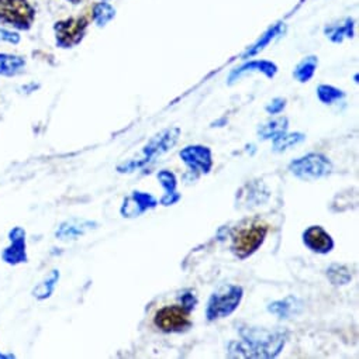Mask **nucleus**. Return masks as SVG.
<instances>
[{"label":"nucleus","mask_w":359,"mask_h":359,"mask_svg":"<svg viewBox=\"0 0 359 359\" xmlns=\"http://www.w3.org/2000/svg\"><path fill=\"white\" fill-rule=\"evenodd\" d=\"M289 128V120L286 117H278L272 118L258 128V137L261 140H275L279 135L287 133Z\"/></svg>","instance_id":"obj_17"},{"label":"nucleus","mask_w":359,"mask_h":359,"mask_svg":"<svg viewBox=\"0 0 359 359\" xmlns=\"http://www.w3.org/2000/svg\"><path fill=\"white\" fill-rule=\"evenodd\" d=\"M9 247L2 251V261L8 265H20L29 261L26 230L23 227H13L9 231Z\"/></svg>","instance_id":"obj_10"},{"label":"nucleus","mask_w":359,"mask_h":359,"mask_svg":"<svg viewBox=\"0 0 359 359\" xmlns=\"http://www.w3.org/2000/svg\"><path fill=\"white\" fill-rule=\"evenodd\" d=\"M280 32H282V25H276L273 29H271L266 34H264L262 36V39L252 47V48H250L245 54H244V58H248V57H252V55H255V54H258L259 51H262L276 36H279L280 34Z\"/></svg>","instance_id":"obj_25"},{"label":"nucleus","mask_w":359,"mask_h":359,"mask_svg":"<svg viewBox=\"0 0 359 359\" xmlns=\"http://www.w3.org/2000/svg\"><path fill=\"white\" fill-rule=\"evenodd\" d=\"M189 311H187L181 304L165 306L159 309L154 316V324L163 332H182L187 331L191 325Z\"/></svg>","instance_id":"obj_7"},{"label":"nucleus","mask_w":359,"mask_h":359,"mask_svg":"<svg viewBox=\"0 0 359 359\" xmlns=\"http://www.w3.org/2000/svg\"><path fill=\"white\" fill-rule=\"evenodd\" d=\"M68 2H72V4H79L81 0H68Z\"/></svg>","instance_id":"obj_31"},{"label":"nucleus","mask_w":359,"mask_h":359,"mask_svg":"<svg viewBox=\"0 0 359 359\" xmlns=\"http://www.w3.org/2000/svg\"><path fill=\"white\" fill-rule=\"evenodd\" d=\"M247 72H262L265 76L268 78H273L278 72V67L271 62V61H252V62H248L245 65H243L241 68L233 71V74L230 75V83L236 82L237 78H240L241 75L247 74Z\"/></svg>","instance_id":"obj_16"},{"label":"nucleus","mask_w":359,"mask_h":359,"mask_svg":"<svg viewBox=\"0 0 359 359\" xmlns=\"http://www.w3.org/2000/svg\"><path fill=\"white\" fill-rule=\"evenodd\" d=\"M88 20L85 18H72L57 22L54 26L57 46L61 48H72L78 46L86 33Z\"/></svg>","instance_id":"obj_9"},{"label":"nucleus","mask_w":359,"mask_h":359,"mask_svg":"<svg viewBox=\"0 0 359 359\" xmlns=\"http://www.w3.org/2000/svg\"><path fill=\"white\" fill-rule=\"evenodd\" d=\"M158 206V201L147 192L135 191L123 201L120 215L126 219H135Z\"/></svg>","instance_id":"obj_11"},{"label":"nucleus","mask_w":359,"mask_h":359,"mask_svg":"<svg viewBox=\"0 0 359 359\" xmlns=\"http://www.w3.org/2000/svg\"><path fill=\"white\" fill-rule=\"evenodd\" d=\"M179 156L187 163V175H192L194 181L199 177V175H208L213 168L212 149L205 145H188L179 152Z\"/></svg>","instance_id":"obj_8"},{"label":"nucleus","mask_w":359,"mask_h":359,"mask_svg":"<svg viewBox=\"0 0 359 359\" xmlns=\"http://www.w3.org/2000/svg\"><path fill=\"white\" fill-rule=\"evenodd\" d=\"M97 223L92 220H83V219H71L60 224V227L55 231V237L60 241H75L85 236L86 233L96 230Z\"/></svg>","instance_id":"obj_13"},{"label":"nucleus","mask_w":359,"mask_h":359,"mask_svg":"<svg viewBox=\"0 0 359 359\" xmlns=\"http://www.w3.org/2000/svg\"><path fill=\"white\" fill-rule=\"evenodd\" d=\"M306 140V135L303 133H285L279 135L278 138L272 140L273 141V151L275 152H285L289 148L303 142Z\"/></svg>","instance_id":"obj_21"},{"label":"nucleus","mask_w":359,"mask_h":359,"mask_svg":"<svg viewBox=\"0 0 359 359\" xmlns=\"http://www.w3.org/2000/svg\"><path fill=\"white\" fill-rule=\"evenodd\" d=\"M327 278L332 285L342 286V285H348L352 280V273L348 269V266L332 264L327 269Z\"/></svg>","instance_id":"obj_20"},{"label":"nucleus","mask_w":359,"mask_h":359,"mask_svg":"<svg viewBox=\"0 0 359 359\" xmlns=\"http://www.w3.org/2000/svg\"><path fill=\"white\" fill-rule=\"evenodd\" d=\"M179 137H181V128L179 127H170V128L161 131L154 138H151L148 141V144L144 145V148L141 149V152L138 155L117 165V172L118 173H131V172H135L137 169L147 166L154 159H156L158 156H161L165 152H168L169 149H172L176 145Z\"/></svg>","instance_id":"obj_2"},{"label":"nucleus","mask_w":359,"mask_h":359,"mask_svg":"<svg viewBox=\"0 0 359 359\" xmlns=\"http://www.w3.org/2000/svg\"><path fill=\"white\" fill-rule=\"evenodd\" d=\"M177 300H179V303H181V306H182L187 311H189V313L194 311L195 307H196V304H198V297H196L195 292L191 290V289L184 290L181 294L177 296Z\"/></svg>","instance_id":"obj_27"},{"label":"nucleus","mask_w":359,"mask_h":359,"mask_svg":"<svg viewBox=\"0 0 359 359\" xmlns=\"http://www.w3.org/2000/svg\"><path fill=\"white\" fill-rule=\"evenodd\" d=\"M158 181H159V184H161V187L163 188V192H165L163 196L159 201V203L162 206H173L182 199L181 194L176 191L177 181H176V176H175L173 172H170L168 169L159 170L158 172Z\"/></svg>","instance_id":"obj_14"},{"label":"nucleus","mask_w":359,"mask_h":359,"mask_svg":"<svg viewBox=\"0 0 359 359\" xmlns=\"http://www.w3.org/2000/svg\"><path fill=\"white\" fill-rule=\"evenodd\" d=\"M352 27H353L352 20H348L345 26L328 29V30H325V33L328 34V37L331 39V41H334V43H341V41L344 40V37H348V39L352 37V34H353Z\"/></svg>","instance_id":"obj_26"},{"label":"nucleus","mask_w":359,"mask_h":359,"mask_svg":"<svg viewBox=\"0 0 359 359\" xmlns=\"http://www.w3.org/2000/svg\"><path fill=\"white\" fill-rule=\"evenodd\" d=\"M15 353H6V352H0V359H15Z\"/></svg>","instance_id":"obj_30"},{"label":"nucleus","mask_w":359,"mask_h":359,"mask_svg":"<svg viewBox=\"0 0 359 359\" xmlns=\"http://www.w3.org/2000/svg\"><path fill=\"white\" fill-rule=\"evenodd\" d=\"M244 296V290L238 285H223L209 299L206 317L209 321H216L233 314Z\"/></svg>","instance_id":"obj_4"},{"label":"nucleus","mask_w":359,"mask_h":359,"mask_svg":"<svg viewBox=\"0 0 359 359\" xmlns=\"http://www.w3.org/2000/svg\"><path fill=\"white\" fill-rule=\"evenodd\" d=\"M268 227L262 222H251L238 227L233 234L231 251L238 259L251 257L264 244Z\"/></svg>","instance_id":"obj_3"},{"label":"nucleus","mask_w":359,"mask_h":359,"mask_svg":"<svg viewBox=\"0 0 359 359\" xmlns=\"http://www.w3.org/2000/svg\"><path fill=\"white\" fill-rule=\"evenodd\" d=\"M303 243L310 251L321 255L331 252L334 248L332 237L321 226L306 229L303 233Z\"/></svg>","instance_id":"obj_12"},{"label":"nucleus","mask_w":359,"mask_h":359,"mask_svg":"<svg viewBox=\"0 0 359 359\" xmlns=\"http://www.w3.org/2000/svg\"><path fill=\"white\" fill-rule=\"evenodd\" d=\"M238 332L243 341L230 344V358H275L282 352L287 339V334L280 330L241 327Z\"/></svg>","instance_id":"obj_1"},{"label":"nucleus","mask_w":359,"mask_h":359,"mask_svg":"<svg viewBox=\"0 0 359 359\" xmlns=\"http://www.w3.org/2000/svg\"><path fill=\"white\" fill-rule=\"evenodd\" d=\"M114 15H116V11L109 4H104V2L96 5L93 9V20L99 27L106 26L114 18Z\"/></svg>","instance_id":"obj_24"},{"label":"nucleus","mask_w":359,"mask_h":359,"mask_svg":"<svg viewBox=\"0 0 359 359\" xmlns=\"http://www.w3.org/2000/svg\"><path fill=\"white\" fill-rule=\"evenodd\" d=\"M26 67V60L20 55L0 54V75L2 76H16Z\"/></svg>","instance_id":"obj_18"},{"label":"nucleus","mask_w":359,"mask_h":359,"mask_svg":"<svg viewBox=\"0 0 359 359\" xmlns=\"http://www.w3.org/2000/svg\"><path fill=\"white\" fill-rule=\"evenodd\" d=\"M60 271L58 269H54L51 271V273L48 275V278H46L41 283H39L34 289H33V296L37 299V300H47L53 296L55 287H57V283L60 282Z\"/></svg>","instance_id":"obj_19"},{"label":"nucleus","mask_w":359,"mask_h":359,"mask_svg":"<svg viewBox=\"0 0 359 359\" xmlns=\"http://www.w3.org/2000/svg\"><path fill=\"white\" fill-rule=\"evenodd\" d=\"M289 170L302 181L311 182L317 179L325 177L332 170L331 161L318 152H310L290 162Z\"/></svg>","instance_id":"obj_6"},{"label":"nucleus","mask_w":359,"mask_h":359,"mask_svg":"<svg viewBox=\"0 0 359 359\" xmlns=\"http://www.w3.org/2000/svg\"><path fill=\"white\" fill-rule=\"evenodd\" d=\"M285 107H286V100L282 99V97H276V99H273V100L265 107V110H266L269 114L273 116V114L282 113Z\"/></svg>","instance_id":"obj_29"},{"label":"nucleus","mask_w":359,"mask_h":359,"mask_svg":"<svg viewBox=\"0 0 359 359\" xmlns=\"http://www.w3.org/2000/svg\"><path fill=\"white\" fill-rule=\"evenodd\" d=\"M303 310V303L294 297V296H287L286 299L283 300H276V302H272L269 306H268V311L278 316L279 318H292V317H296L302 313Z\"/></svg>","instance_id":"obj_15"},{"label":"nucleus","mask_w":359,"mask_h":359,"mask_svg":"<svg viewBox=\"0 0 359 359\" xmlns=\"http://www.w3.org/2000/svg\"><path fill=\"white\" fill-rule=\"evenodd\" d=\"M317 64H318V60H317L316 57H307V58H304V60L296 67V69H294V72H293V76H294L299 82H302V83L309 82V81L313 78L314 72H316Z\"/></svg>","instance_id":"obj_22"},{"label":"nucleus","mask_w":359,"mask_h":359,"mask_svg":"<svg viewBox=\"0 0 359 359\" xmlns=\"http://www.w3.org/2000/svg\"><path fill=\"white\" fill-rule=\"evenodd\" d=\"M36 20V11L29 0H0V25L27 32Z\"/></svg>","instance_id":"obj_5"},{"label":"nucleus","mask_w":359,"mask_h":359,"mask_svg":"<svg viewBox=\"0 0 359 359\" xmlns=\"http://www.w3.org/2000/svg\"><path fill=\"white\" fill-rule=\"evenodd\" d=\"M0 43H8V44L16 46L20 43V36L16 32L0 27Z\"/></svg>","instance_id":"obj_28"},{"label":"nucleus","mask_w":359,"mask_h":359,"mask_svg":"<svg viewBox=\"0 0 359 359\" xmlns=\"http://www.w3.org/2000/svg\"><path fill=\"white\" fill-rule=\"evenodd\" d=\"M317 96L320 99L321 103L324 104H332V103H337L339 102L341 99L345 97V93L338 89V88H334V86H330V85H320L318 89H317Z\"/></svg>","instance_id":"obj_23"}]
</instances>
